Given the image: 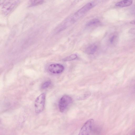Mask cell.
I'll use <instances>...</instances> for the list:
<instances>
[{
	"label": "cell",
	"instance_id": "obj_8",
	"mask_svg": "<svg viewBox=\"0 0 135 135\" xmlns=\"http://www.w3.org/2000/svg\"><path fill=\"white\" fill-rule=\"evenodd\" d=\"M97 49V46L94 44H92L89 46L85 50L86 52L89 54H94Z\"/></svg>",
	"mask_w": 135,
	"mask_h": 135
},
{
	"label": "cell",
	"instance_id": "obj_14",
	"mask_svg": "<svg viewBox=\"0 0 135 135\" xmlns=\"http://www.w3.org/2000/svg\"><path fill=\"white\" fill-rule=\"evenodd\" d=\"M44 2L43 1H32L31 2V5L32 6L38 5L42 4Z\"/></svg>",
	"mask_w": 135,
	"mask_h": 135
},
{
	"label": "cell",
	"instance_id": "obj_5",
	"mask_svg": "<svg viewBox=\"0 0 135 135\" xmlns=\"http://www.w3.org/2000/svg\"><path fill=\"white\" fill-rule=\"evenodd\" d=\"M72 102V99L70 96L64 95L60 99L59 103V107L60 112H63L69 105Z\"/></svg>",
	"mask_w": 135,
	"mask_h": 135
},
{
	"label": "cell",
	"instance_id": "obj_4",
	"mask_svg": "<svg viewBox=\"0 0 135 135\" xmlns=\"http://www.w3.org/2000/svg\"><path fill=\"white\" fill-rule=\"evenodd\" d=\"M94 123V120L93 119H90L87 120L81 128L78 135H89Z\"/></svg>",
	"mask_w": 135,
	"mask_h": 135
},
{
	"label": "cell",
	"instance_id": "obj_9",
	"mask_svg": "<svg viewBox=\"0 0 135 135\" xmlns=\"http://www.w3.org/2000/svg\"><path fill=\"white\" fill-rule=\"evenodd\" d=\"M118 36L117 34H114L112 35L109 39V42L111 44H115L118 42Z\"/></svg>",
	"mask_w": 135,
	"mask_h": 135
},
{
	"label": "cell",
	"instance_id": "obj_11",
	"mask_svg": "<svg viewBox=\"0 0 135 135\" xmlns=\"http://www.w3.org/2000/svg\"><path fill=\"white\" fill-rule=\"evenodd\" d=\"M77 57V55L75 54H73L64 58L62 60L65 61H70L75 60Z\"/></svg>",
	"mask_w": 135,
	"mask_h": 135
},
{
	"label": "cell",
	"instance_id": "obj_10",
	"mask_svg": "<svg viewBox=\"0 0 135 135\" xmlns=\"http://www.w3.org/2000/svg\"><path fill=\"white\" fill-rule=\"evenodd\" d=\"M100 21L97 18L93 19L89 21L86 24L87 26H91L96 25L99 23Z\"/></svg>",
	"mask_w": 135,
	"mask_h": 135
},
{
	"label": "cell",
	"instance_id": "obj_7",
	"mask_svg": "<svg viewBox=\"0 0 135 135\" xmlns=\"http://www.w3.org/2000/svg\"><path fill=\"white\" fill-rule=\"evenodd\" d=\"M132 3V1L131 0H122L119 1L116 3L115 6L117 7L122 8L129 6Z\"/></svg>",
	"mask_w": 135,
	"mask_h": 135
},
{
	"label": "cell",
	"instance_id": "obj_6",
	"mask_svg": "<svg viewBox=\"0 0 135 135\" xmlns=\"http://www.w3.org/2000/svg\"><path fill=\"white\" fill-rule=\"evenodd\" d=\"M49 71L54 74L60 73L64 69V66L61 64H53L50 65L48 67Z\"/></svg>",
	"mask_w": 135,
	"mask_h": 135
},
{
	"label": "cell",
	"instance_id": "obj_1",
	"mask_svg": "<svg viewBox=\"0 0 135 135\" xmlns=\"http://www.w3.org/2000/svg\"><path fill=\"white\" fill-rule=\"evenodd\" d=\"M95 5L93 2H89L76 12L67 21L70 25L75 22L81 18L86 12L92 8Z\"/></svg>",
	"mask_w": 135,
	"mask_h": 135
},
{
	"label": "cell",
	"instance_id": "obj_17",
	"mask_svg": "<svg viewBox=\"0 0 135 135\" xmlns=\"http://www.w3.org/2000/svg\"><path fill=\"white\" fill-rule=\"evenodd\" d=\"M134 135H135V132H134Z\"/></svg>",
	"mask_w": 135,
	"mask_h": 135
},
{
	"label": "cell",
	"instance_id": "obj_16",
	"mask_svg": "<svg viewBox=\"0 0 135 135\" xmlns=\"http://www.w3.org/2000/svg\"><path fill=\"white\" fill-rule=\"evenodd\" d=\"M130 23L132 24L135 25V20L131 21L130 22Z\"/></svg>",
	"mask_w": 135,
	"mask_h": 135
},
{
	"label": "cell",
	"instance_id": "obj_12",
	"mask_svg": "<svg viewBox=\"0 0 135 135\" xmlns=\"http://www.w3.org/2000/svg\"><path fill=\"white\" fill-rule=\"evenodd\" d=\"M91 93L90 92H87L83 94L81 96H80L78 98V100H82L85 99L89 96L91 95Z\"/></svg>",
	"mask_w": 135,
	"mask_h": 135
},
{
	"label": "cell",
	"instance_id": "obj_3",
	"mask_svg": "<svg viewBox=\"0 0 135 135\" xmlns=\"http://www.w3.org/2000/svg\"><path fill=\"white\" fill-rule=\"evenodd\" d=\"M5 1L2 3V9L3 12L7 15L10 13L15 8L19 1Z\"/></svg>",
	"mask_w": 135,
	"mask_h": 135
},
{
	"label": "cell",
	"instance_id": "obj_18",
	"mask_svg": "<svg viewBox=\"0 0 135 135\" xmlns=\"http://www.w3.org/2000/svg\"><path fill=\"white\" fill-rule=\"evenodd\" d=\"M134 86H135V85Z\"/></svg>",
	"mask_w": 135,
	"mask_h": 135
},
{
	"label": "cell",
	"instance_id": "obj_2",
	"mask_svg": "<svg viewBox=\"0 0 135 135\" xmlns=\"http://www.w3.org/2000/svg\"><path fill=\"white\" fill-rule=\"evenodd\" d=\"M46 95L43 93L39 95L36 99L34 103L35 112L38 114L43 110L45 101Z\"/></svg>",
	"mask_w": 135,
	"mask_h": 135
},
{
	"label": "cell",
	"instance_id": "obj_13",
	"mask_svg": "<svg viewBox=\"0 0 135 135\" xmlns=\"http://www.w3.org/2000/svg\"><path fill=\"white\" fill-rule=\"evenodd\" d=\"M51 84L50 80L46 81L43 83L41 85V88L42 89H45L49 87Z\"/></svg>",
	"mask_w": 135,
	"mask_h": 135
},
{
	"label": "cell",
	"instance_id": "obj_15",
	"mask_svg": "<svg viewBox=\"0 0 135 135\" xmlns=\"http://www.w3.org/2000/svg\"><path fill=\"white\" fill-rule=\"evenodd\" d=\"M129 33L131 34H135V27L132 28L129 30Z\"/></svg>",
	"mask_w": 135,
	"mask_h": 135
}]
</instances>
